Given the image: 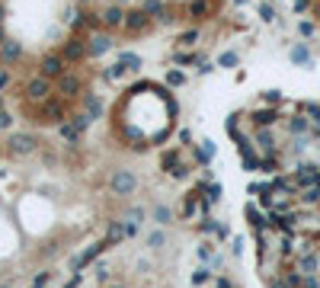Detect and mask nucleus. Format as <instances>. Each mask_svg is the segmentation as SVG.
Returning <instances> with one entry per match:
<instances>
[{"instance_id": "obj_1", "label": "nucleus", "mask_w": 320, "mask_h": 288, "mask_svg": "<svg viewBox=\"0 0 320 288\" xmlns=\"http://www.w3.org/2000/svg\"><path fill=\"white\" fill-rule=\"evenodd\" d=\"M295 272L301 278H307V275H317L320 272V253H301V256H295Z\"/></svg>"}, {"instance_id": "obj_2", "label": "nucleus", "mask_w": 320, "mask_h": 288, "mask_svg": "<svg viewBox=\"0 0 320 288\" xmlns=\"http://www.w3.org/2000/svg\"><path fill=\"white\" fill-rule=\"evenodd\" d=\"M109 186H112L116 196H128V192H135V176L128 170H116L112 179H109Z\"/></svg>"}, {"instance_id": "obj_3", "label": "nucleus", "mask_w": 320, "mask_h": 288, "mask_svg": "<svg viewBox=\"0 0 320 288\" xmlns=\"http://www.w3.org/2000/svg\"><path fill=\"white\" fill-rule=\"evenodd\" d=\"M106 247H109V243H93V247H86L83 253H77V256L71 259V272H80V269H83L86 263H93V259H96Z\"/></svg>"}, {"instance_id": "obj_4", "label": "nucleus", "mask_w": 320, "mask_h": 288, "mask_svg": "<svg viewBox=\"0 0 320 288\" xmlns=\"http://www.w3.org/2000/svg\"><path fill=\"white\" fill-rule=\"evenodd\" d=\"M36 138H32V135H13L10 138V151L13 154H29V151H36Z\"/></svg>"}, {"instance_id": "obj_5", "label": "nucleus", "mask_w": 320, "mask_h": 288, "mask_svg": "<svg viewBox=\"0 0 320 288\" xmlns=\"http://www.w3.org/2000/svg\"><path fill=\"white\" fill-rule=\"evenodd\" d=\"M247 221L253 224V231H256V234L263 231V228H269V215H263L256 205H247Z\"/></svg>"}, {"instance_id": "obj_6", "label": "nucleus", "mask_w": 320, "mask_h": 288, "mask_svg": "<svg viewBox=\"0 0 320 288\" xmlns=\"http://www.w3.org/2000/svg\"><path fill=\"white\" fill-rule=\"evenodd\" d=\"M148 13H144V10H138V13H128L125 16V26H128V32H144V29H148Z\"/></svg>"}, {"instance_id": "obj_7", "label": "nucleus", "mask_w": 320, "mask_h": 288, "mask_svg": "<svg viewBox=\"0 0 320 288\" xmlns=\"http://www.w3.org/2000/svg\"><path fill=\"white\" fill-rule=\"evenodd\" d=\"M61 71H64V67H61L58 58H45V61H42V77H61Z\"/></svg>"}, {"instance_id": "obj_8", "label": "nucleus", "mask_w": 320, "mask_h": 288, "mask_svg": "<svg viewBox=\"0 0 320 288\" xmlns=\"http://www.w3.org/2000/svg\"><path fill=\"white\" fill-rule=\"evenodd\" d=\"M29 96H32V100H45V96H48V80H45V77H39V80L29 83Z\"/></svg>"}, {"instance_id": "obj_9", "label": "nucleus", "mask_w": 320, "mask_h": 288, "mask_svg": "<svg viewBox=\"0 0 320 288\" xmlns=\"http://www.w3.org/2000/svg\"><path fill=\"white\" fill-rule=\"evenodd\" d=\"M128 234V228H122V221H112L109 224V234H106V243H119Z\"/></svg>"}, {"instance_id": "obj_10", "label": "nucleus", "mask_w": 320, "mask_h": 288, "mask_svg": "<svg viewBox=\"0 0 320 288\" xmlns=\"http://www.w3.org/2000/svg\"><path fill=\"white\" fill-rule=\"evenodd\" d=\"M61 90L67 96H74L77 90H80V80H77V77H61Z\"/></svg>"}, {"instance_id": "obj_11", "label": "nucleus", "mask_w": 320, "mask_h": 288, "mask_svg": "<svg viewBox=\"0 0 320 288\" xmlns=\"http://www.w3.org/2000/svg\"><path fill=\"white\" fill-rule=\"evenodd\" d=\"M102 23H106V26H122V23H125V16L119 13V10H106V16H102Z\"/></svg>"}, {"instance_id": "obj_12", "label": "nucleus", "mask_w": 320, "mask_h": 288, "mask_svg": "<svg viewBox=\"0 0 320 288\" xmlns=\"http://www.w3.org/2000/svg\"><path fill=\"white\" fill-rule=\"evenodd\" d=\"M208 278H211V272H208V269H205V266H198L195 272H192V285H205V282H208Z\"/></svg>"}, {"instance_id": "obj_13", "label": "nucleus", "mask_w": 320, "mask_h": 288, "mask_svg": "<svg viewBox=\"0 0 320 288\" xmlns=\"http://www.w3.org/2000/svg\"><path fill=\"white\" fill-rule=\"evenodd\" d=\"M80 55H83V48H80V42H71V45H67V48H64V58H74V61H77V58H80Z\"/></svg>"}, {"instance_id": "obj_14", "label": "nucleus", "mask_w": 320, "mask_h": 288, "mask_svg": "<svg viewBox=\"0 0 320 288\" xmlns=\"http://www.w3.org/2000/svg\"><path fill=\"white\" fill-rule=\"evenodd\" d=\"M106 45H109L106 39H93V45H90V51H93V55H99V51H106Z\"/></svg>"}, {"instance_id": "obj_15", "label": "nucleus", "mask_w": 320, "mask_h": 288, "mask_svg": "<svg viewBox=\"0 0 320 288\" xmlns=\"http://www.w3.org/2000/svg\"><path fill=\"white\" fill-rule=\"evenodd\" d=\"M48 278H51L48 272H42V275H36V282H32L29 288H45V285H48Z\"/></svg>"}, {"instance_id": "obj_16", "label": "nucleus", "mask_w": 320, "mask_h": 288, "mask_svg": "<svg viewBox=\"0 0 320 288\" xmlns=\"http://www.w3.org/2000/svg\"><path fill=\"white\" fill-rule=\"evenodd\" d=\"M148 243H151V247H160V243H163V234H160V231L148 234Z\"/></svg>"}, {"instance_id": "obj_17", "label": "nucleus", "mask_w": 320, "mask_h": 288, "mask_svg": "<svg viewBox=\"0 0 320 288\" xmlns=\"http://www.w3.org/2000/svg\"><path fill=\"white\" fill-rule=\"evenodd\" d=\"M211 234H218V240H228V234H231V231L224 228V224H215V231H211Z\"/></svg>"}, {"instance_id": "obj_18", "label": "nucleus", "mask_w": 320, "mask_h": 288, "mask_svg": "<svg viewBox=\"0 0 320 288\" xmlns=\"http://www.w3.org/2000/svg\"><path fill=\"white\" fill-rule=\"evenodd\" d=\"M157 221H160V224L170 221V208H157Z\"/></svg>"}, {"instance_id": "obj_19", "label": "nucleus", "mask_w": 320, "mask_h": 288, "mask_svg": "<svg viewBox=\"0 0 320 288\" xmlns=\"http://www.w3.org/2000/svg\"><path fill=\"white\" fill-rule=\"evenodd\" d=\"M269 288H291V285H288V278L282 275V278H275V282H269Z\"/></svg>"}, {"instance_id": "obj_20", "label": "nucleus", "mask_w": 320, "mask_h": 288, "mask_svg": "<svg viewBox=\"0 0 320 288\" xmlns=\"http://www.w3.org/2000/svg\"><path fill=\"white\" fill-rule=\"evenodd\" d=\"M198 256H202V259H211V250H208V243H202V247H198Z\"/></svg>"}, {"instance_id": "obj_21", "label": "nucleus", "mask_w": 320, "mask_h": 288, "mask_svg": "<svg viewBox=\"0 0 320 288\" xmlns=\"http://www.w3.org/2000/svg\"><path fill=\"white\" fill-rule=\"evenodd\" d=\"M215 288H234V285H231V278H224V275H221L218 282H215Z\"/></svg>"}, {"instance_id": "obj_22", "label": "nucleus", "mask_w": 320, "mask_h": 288, "mask_svg": "<svg viewBox=\"0 0 320 288\" xmlns=\"http://www.w3.org/2000/svg\"><path fill=\"white\" fill-rule=\"evenodd\" d=\"M7 125H10V116H7V112L0 109V128H7Z\"/></svg>"}, {"instance_id": "obj_23", "label": "nucleus", "mask_w": 320, "mask_h": 288, "mask_svg": "<svg viewBox=\"0 0 320 288\" xmlns=\"http://www.w3.org/2000/svg\"><path fill=\"white\" fill-rule=\"evenodd\" d=\"M0 288H13V285H0Z\"/></svg>"}, {"instance_id": "obj_24", "label": "nucleus", "mask_w": 320, "mask_h": 288, "mask_svg": "<svg viewBox=\"0 0 320 288\" xmlns=\"http://www.w3.org/2000/svg\"><path fill=\"white\" fill-rule=\"evenodd\" d=\"M112 288H122V285H112Z\"/></svg>"}, {"instance_id": "obj_25", "label": "nucleus", "mask_w": 320, "mask_h": 288, "mask_svg": "<svg viewBox=\"0 0 320 288\" xmlns=\"http://www.w3.org/2000/svg\"><path fill=\"white\" fill-rule=\"evenodd\" d=\"M237 4H244V0H237Z\"/></svg>"}]
</instances>
